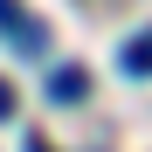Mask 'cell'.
<instances>
[{
    "label": "cell",
    "mask_w": 152,
    "mask_h": 152,
    "mask_svg": "<svg viewBox=\"0 0 152 152\" xmlns=\"http://www.w3.org/2000/svg\"><path fill=\"white\" fill-rule=\"evenodd\" d=\"M118 69H124V76H152V28L132 35V42L118 48Z\"/></svg>",
    "instance_id": "3"
},
{
    "label": "cell",
    "mask_w": 152,
    "mask_h": 152,
    "mask_svg": "<svg viewBox=\"0 0 152 152\" xmlns=\"http://www.w3.org/2000/svg\"><path fill=\"white\" fill-rule=\"evenodd\" d=\"M83 97H90V69H56V76H48V104H83Z\"/></svg>",
    "instance_id": "2"
},
{
    "label": "cell",
    "mask_w": 152,
    "mask_h": 152,
    "mask_svg": "<svg viewBox=\"0 0 152 152\" xmlns=\"http://www.w3.org/2000/svg\"><path fill=\"white\" fill-rule=\"evenodd\" d=\"M0 118H14V90L7 83H0Z\"/></svg>",
    "instance_id": "4"
},
{
    "label": "cell",
    "mask_w": 152,
    "mask_h": 152,
    "mask_svg": "<svg viewBox=\"0 0 152 152\" xmlns=\"http://www.w3.org/2000/svg\"><path fill=\"white\" fill-rule=\"evenodd\" d=\"M0 35H7L21 56H42V48H48V28L35 14H21V0H0Z\"/></svg>",
    "instance_id": "1"
},
{
    "label": "cell",
    "mask_w": 152,
    "mask_h": 152,
    "mask_svg": "<svg viewBox=\"0 0 152 152\" xmlns=\"http://www.w3.org/2000/svg\"><path fill=\"white\" fill-rule=\"evenodd\" d=\"M28 152H48V138H28Z\"/></svg>",
    "instance_id": "5"
}]
</instances>
